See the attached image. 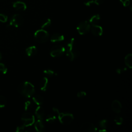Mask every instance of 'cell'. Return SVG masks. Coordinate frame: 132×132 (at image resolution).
I'll return each mask as SVG.
<instances>
[{
  "instance_id": "cell-1",
  "label": "cell",
  "mask_w": 132,
  "mask_h": 132,
  "mask_svg": "<svg viewBox=\"0 0 132 132\" xmlns=\"http://www.w3.org/2000/svg\"><path fill=\"white\" fill-rule=\"evenodd\" d=\"M66 55L70 61H73L77 58L79 55L80 52L75 45V39L71 38L67 44L66 48H65Z\"/></svg>"
},
{
  "instance_id": "cell-2",
  "label": "cell",
  "mask_w": 132,
  "mask_h": 132,
  "mask_svg": "<svg viewBox=\"0 0 132 132\" xmlns=\"http://www.w3.org/2000/svg\"><path fill=\"white\" fill-rule=\"evenodd\" d=\"M19 93L22 96L29 98L31 97L35 92L34 86L29 81H24L19 84L18 87Z\"/></svg>"
},
{
  "instance_id": "cell-3",
  "label": "cell",
  "mask_w": 132,
  "mask_h": 132,
  "mask_svg": "<svg viewBox=\"0 0 132 132\" xmlns=\"http://www.w3.org/2000/svg\"><path fill=\"white\" fill-rule=\"evenodd\" d=\"M49 34L44 29H40L36 30L34 33L35 40L40 43L46 42L49 39Z\"/></svg>"
},
{
  "instance_id": "cell-4",
  "label": "cell",
  "mask_w": 132,
  "mask_h": 132,
  "mask_svg": "<svg viewBox=\"0 0 132 132\" xmlns=\"http://www.w3.org/2000/svg\"><path fill=\"white\" fill-rule=\"evenodd\" d=\"M58 118L60 123L64 125H69L74 119L73 115L70 113L59 112L58 114Z\"/></svg>"
},
{
  "instance_id": "cell-5",
  "label": "cell",
  "mask_w": 132,
  "mask_h": 132,
  "mask_svg": "<svg viewBox=\"0 0 132 132\" xmlns=\"http://www.w3.org/2000/svg\"><path fill=\"white\" fill-rule=\"evenodd\" d=\"M21 120L23 122V125L26 127H29L32 125L35 122V116L30 112L26 111L21 117Z\"/></svg>"
},
{
  "instance_id": "cell-6",
  "label": "cell",
  "mask_w": 132,
  "mask_h": 132,
  "mask_svg": "<svg viewBox=\"0 0 132 132\" xmlns=\"http://www.w3.org/2000/svg\"><path fill=\"white\" fill-rule=\"evenodd\" d=\"M91 28V24L87 21H82L79 23L76 29L78 34L80 35H84L88 33Z\"/></svg>"
},
{
  "instance_id": "cell-7",
  "label": "cell",
  "mask_w": 132,
  "mask_h": 132,
  "mask_svg": "<svg viewBox=\"0 0 132 132\" xmlns=\"http://www.w3.org/2000/svg\"><path fill=\"white\" fill-rule=\"evenodd\" d=\"M65 47L63 46L58 45L53 46L50 51V55L52 57H58L62 55L65 52Z\"/></svg>"
},
{
  "instance_id": "cell-8",
  "label": "cell",
  "mask_w": 132,
  "mask_h": 132,
  "mask_svg": "<svg viewBox=\"0 0 132 132\" xmlns=\"http://www.w3.org/2000/svg\"><path fill=\"white\" fill-rule=\"evenodd\" d=\"M23 21L24 19L21 15L19 14H15L11 17L9 25L18 27L23 24Z\"/></svg>"
},
{
  "instance_id": "cell-9",
  "label": "cell",
  "mask_w": 132,
  "mask_h": 132,
  "mask_svg": "<svg viewBox=\"0 0 132 132\" xmlns=\"http://www.w3.org/2000/svg\"><path fill=\"white\" fill-rule=\"evenodd\" d=\"M80 130L81 132H96L97 128L93 123L90 122H86L81 124Z\"/></svg>"
},
{
  "instance_id": "cell-10",
  "label": "cell",
  "mask_w": 132,
  "mask_h": 132,
  "mask_svg": "<svg viewBox=\"0 0 132 132\" xmlns=\"http://www.w3.org/2000/svg\"><path fill=\"white\" fill-rule=\"evenodd\" d=\"M90 29L92 34L96 36H101L103 33V28L97 24L92 25Z\"/></svg>"
},
{
  "instance_id": "cell-11",
  "label": "cell",
  "mask_w": 132,
  "mask_h": 132,
  "mask_svg": "<svg viewBox=\"0 0 132 132\" xmlns=\"http://www.w3.org/2000/svg\"><path fill=\"white\" fill-rule=\"evenodd\" d=\"M122 108V104L119 101L117 100L113 101L111 103V109L114 112L119 113L121 111Z\"/></svg>"
},
{
  "instance_id": "cell-12",
  "label": "cell",
  "mask_w": 132,
  "mask_h": 132,
  "mask_svg": "<svg viewBox=\"0 0 132 132\" xmlns=\"http://www.w3.org/2000/svg\"><path fill=\"white\" fill-rule=\"evenodd\" d=\"M13 7L18 11H24L27 8V6L25 3L22 1H16L13 3Z\"/></svg>"
},
{
  "instance_id": "cell-13",
  "label": "cell",
  "mask_w": 132,
  "mask_h": 132,
  "mask_svg": "<svg viewBox=\"0 0 132 132\" xmlns=\"http://www.w3.org/2000/svg\"><path fill=\"white\" fill-rule=\"evenodd\" d=\"M64 39V36L58 33H55L53 34L50 38V41L52 43L61 42L63 41Z\"/></svg>"
},
{
  "instance_id": "cell-14",
  "label": "cell",
  "mask_w": 132,
  "mask_h": 132,
  "mask_svg": "<svg viewBox=\"0 0 132 132\" xmlns=\"http://www.w3.org/2000/svg\"><path fill=\"white\" fill-rule=\"evenodd\" d=\"M35 113L36 117H37V118H38V119L42 120L44 117L45 111L42 107L39 106L36 108Z\"/></svg>"
},
{
  "instance_id": "cell-15",
  "label": "cell",
  "mask_w": 132,
  "mask_h": 132,
  "mask_svg": "<svg viewBox=\"0 0 132 132\" xmlns=\"http://www.w3.org/2000/svg\"><path fill=\"white\" fill-rule=\"evenodd\" d=\"M35 122V128L37 131L43 132L45 130V126L42 120L38 119Z\"/></svg>"
},
{
  "instance_id": "cell-16",
  "label": "cell",
  "mask_w": 132,
  "mask_h": 132,
  "mask_svg": "<svg viewBox=\"0 0 132 132\" xmlns=\"http://www.w3.org/2000/svg\"><path fill=\"white\" fill-rule=\"evenodd\" d=\"M48 80L47 78L46 77H44L41 79L39 84L40 90L43 92L46 91L48 87Z\"/></svg>"
},
{
  "instance_id": "cell-17",
  "label": "cell",
  "mask_w": 132,
  "mask_h": 132,
  "mask_svg": "<svg viewBox=\"0 0 132 132\" xmlns=\"http://www.w3.org/2000/svg\"><path fill=\"white\" fill-rule=\"evenodd\" d=\"M25 52L28 56L32 57L36 54L37 52V48L35 46H30L26 48Z\"/></svg>"
},
{
  "instance_id": "cell-18",
  "label": "cell",
  "mask_w": 132,
  "mask_h": 132,
  "mask_svg": "<svg viewBox=\"0 0 132 132\" xmlns=\"http://www.w3.org/2000/svg\"><path fill=\"white\" fill-rule=\"evenodd\" d=\"M100 20V15L98 14L92 15L89 19L88 22L90 24L96 25L97 24Z\"/></svg>"
},
{
  "instance_id": "cell-19",
  "label": "cell",
  "mask_w": 132,
  "mask_h": 132,
  "mask_svg": "<svg viewBox=\"0 0 132 132\" xmlns=\"http://www.w3.org/2000/svg\"><path fill=\"white\" fill-rule=\"evenodd\" d=\"M124 62L125 65L131 69L132 67V54L131 53L128 54L126 55L124 58Z\"/></svg>"
},
{
  "instance_id": "cell-20",
  "label": "cell",
  "mask_w": 132,
  "mask_h": 132,
  "mask_svg": "<svg viewBox=\"0 0 132 132\" xmlns=\"http://www.w3.org/2000/svg\"><path fill=\"white\" fill-rule=\"evenodd\" d=\"M32 101L36 105L40 106L43 103V98L40 95H35L32 97Z\"/></svg>"
},
{
  "instance_id": "cell-21",
  "label": "cell",
  "mask_w": 132,
  "mask_h": 132,
  "mask_svg": "<svg viewBox=\"0 0 132 132\" xmlns=\"http://www.w3.org/2000/svg\"><path fill=\"white\" fill-rule=\"evenodd\" d=\"M104 1L105 0H91L85 2L84 3V4L86 6H90L92 5H100L102 4Z\"/></svg>"
},
{
  "instance_id": "cell-22",
  "label": "cell",
  "mask_w": 132,
  "mask_h": 132,
  "mask_svg": "<svg viewBox=\"0 0 132 132\" xmlns=\"http://www.w3.org/2000/svg\"><path fill=\"white\" fill-rule=\"evenodd\" d=\"M56 116L54 114L51 113L47 115V116L46 117L45 120L48 123H52L56 120Z\"/></svg>"
},
{
  "instance_id": "cell-23",
  "label": "cell",
  "mask_w": 132,
  "mask_h": 132,
  "mask_svg": "<svg viewBox=\"0 0 132 132\" xmlns=\"http://www.w3.org/2000/svg\"><path fill=\"white\" fill-rule=\"evenodd\" d=\"M51 20L49 18H47L46 19H45L42 23L41 27L42 29H45L47 27H48L51 25Z\"/></svg>"
},
{
  "instance_id": "cell-24",
  "label": "cell",
  "mask_w": 132,
  "mask_h": 132,
  "mask_svg": "<svg viewBox=\"0 0 132 132\" xmlns=\"http://www.w3.org/2000/svg\"><path fill=\"white\" fill-rule=\"evenodd\" d=\"M107 123H108V120H107L103 119V120H101L99 121L98 125H99L101 128L106 129V127H107Z\"/></svg>"
},
{
  "instance_id": "cell-25",
  "label": "cell",
  "mask_w": 132,
  "mask_h": 132,
  "mask_svg": "<svg viewBox=\"0 0 132 132\" xmlns=\"http://www.w3.org/2000/svg\"><path fill=\"white\" fill-rule=\"evenodd\" d=\"M114 122H115L116 125H120L122 124V123L123 122V119L120 116H117L114 118Z\"/></svg>"
},
{
  "instance_id": "cell-26",
  "label": "cell",
  "mask_w": 132,
  "mask_h": 132,
  "mask_svg": "<svg viewBox=\"0 0 132 132\" xmlns=\"http://www.w3.org/2000/svg\"><path fill=\"white\" fill-rule=\"evenodd\" d=\"M43 73L49 77H52L56 74V73L54 72V71H53L51 69H45L43 71Z\"/></svg>"
},
{
  "instance_id": "cell-27",
  "label": "cell",
  "mask_w": 132,
  "mask_h": 132,
  "mask_svg": "<svg viewBox=\"0 0 132 132\" xmlns=\"http://www.w3.org/2000/svg\"><path fill=\"white\" fill-rule=\"evenodd\" d=\"M8 69L3 63L0 62V73L2 74H6L7 73Z\"/></svg>"
},
{
  "instance_id": "cell-28",
  "label": "cell",
  "mask_w": 132,
  "mask_h": 132,
  "mask_svg": "<svg viewBox=\"0 0 132 132\" xmlns=\"http://www.w3.org/2000/svg\"><path fill=\"white\" fill-rule=\"evenodd\" d=\"M7 101L5 97L0 95V108H4L6 105Z\"/></svg>"
},
{
  "instance_id": "cell-29",
  "label": "cell",
  "mask_w": 132,
  "mask_h": 132,
  "mask_svg": "<svg viewBox=\"0 0 132 132\" xmlns=\"http://www.w3.org/2000/svg\"><path fill=\"white\" fill-rule=\"evenodd\" d=\"M31 106V103L29 101H27L25 102L24 104V110L26 111L30 109Z\"/></svg>"
},
{
  "instance_id": "cell-30",
  "label": "cell",
  "mask_w": 132,
  "mask_h": 132,
  "mask_svg": "<svg viewBox=\"0 0 132 132\" xmlns=\"http://www.w3.org/2000/svg\"><path fill=\"white\" fill-rule=\"evenodd\" d=\"M119 1L124 7H128L130 4V0H119Z\"/></svg>"
},
{
  "instance_id": "cell-31",
  "label": "cell",
  "mask_w": 132,
  "mask_h": 132,
  "mask_svg": "<svg viewBox=\"0 0 132 132\" xmlns=\"http://www.w3.org/2000/svg\"><path fill=\"white\" fill-rule=\"evenodd\" d=\"M8 20V17L7 15L0 13V22L2 23H5Z\"/></svg>"
},
{
  "instance_id": "cell-32",
  "label": "cell",
  "mask_w": 132,
  "mask_h": 132,
  "mask_svg": "<svg viewBox=\"0 0 132 132\" xmlns=\"http://www.w3.org/2000/svg\"><path fill=\"white\" fill-rule=\"evenodd\" d=\"M26 127H26L24 125L19 126L16 128V132H23V131H25V129Z\"/></svg>"
},
{
  "instance_id": "cell-33",
  "label": "cell",
  "mask_w": 132,
  "mask_h": 132,
  "mask_svg": "<svg viewBox=\"0 0 132 132\" xmlns=\"http://www.w3.org/2000/svg\"><path fill=\"white\" fill-rule=\"evenodd\" d=\"M86 95H87L86 92L84 91H79L77 93V97H79V98H83L85 96H86Z\"/></svg>"
},
{
  "instance_id": "cell-34",
  "label": "cell",
  "mask_w": 132,
  "mask_h": 132,
  "mask_svg": "<svg viewBox=\"0 0 132 132\" xmlns=\"http://www.w3.org/2000/svg\"><path fill=\"white\" fill-rule=\"evenodd\" d=\"M127 70V69L126 68H117L116 70V72L118 73V74H121L122 73H123L124 71H126Z\"/></svg>"
},
{
  "instance_id": "cell-35",
  "label": "cell",
  "mask_w": 132,
  "mask_h": 132,
  "mask_svg": "<svg viewBox=\"0 0 132 132\" xmlns=\"http://www.w3.org/2000/svg\"><path fill=\"white\" fill-rule=\"evenodd\" d=\"M52 110L53 111V112L55 113H56L57 114H58L59 113V110L58 108H57L56 107H53L52 108Z\"/></svg>"
},
{
  "instance_id": "cell-36",
  "label": "cell",
  "mask_w": 132,
  "mask_h": 132,
  "mask_svg": "<svg viewBox=\"0 0 132 132\" xmlns=\"http://www.w3.org/2000/svg\"><path fill=\"white\" fill-rule=\"evenodd\" d=\"M107 131V130L106 129H102V128H101L98 130V131H100V132H104V131Z\"/></svg>"
},
{
  "instance_id": "cell-37",
  "label": "cell",
  "mask_w": 132,
  "mask_h": 132,
  "mask_svg": "<svg viewBox=\"0 0 132 132\" xmlns=\"http://www.w3.org/2000/svg\"><path fill=\"white\" fill-rule=\"evenodd\" d=\"M1 59H2V54H1V53H0V60H1Z\"/></svg>"
}]
</instances>
